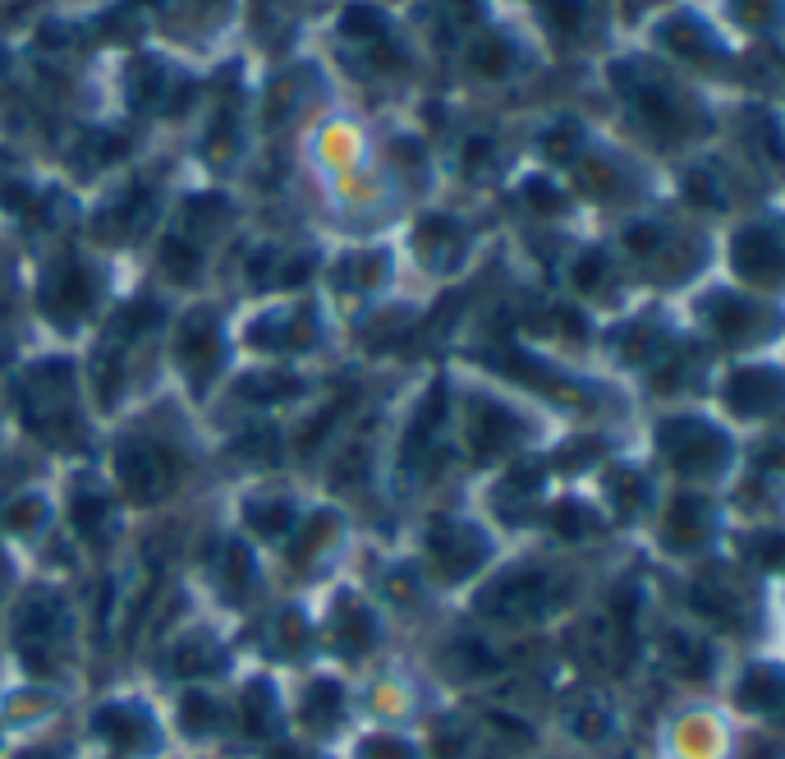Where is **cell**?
<instances>
[{"mask_svg": "<svg viewBox=\"0 0 785 759\" xmlns=\"http://www.w3.org/2000/svg\"><path fill=\"white\" fill-rule=\"evenodd\" d=\"M335 709H340V690L335 686H312L308 695H303V718L308 722H318V727H327L331 718H335Z\"/></svg>", "mask_w": 785, "mask_h": 759, "instance_id": "2", "label": "cell"}, {"mask_svg": "<svg viewBox=\"0 0 785 759\" xmlns=\"http://www.w3.org/2000/svg\"><path fill=\"white\" fill-rule=\"evenodd\" d=\"M363 759H414V750L404 741H395V737H376V741H368Z\"/></svg>", "mask_w": 785, "mask_h": 759, "instance_id": "4", "label": "cell"}, {"mask_svg": "<svg viewBox=\"0 0 785 759\" xmlns=\"http://www.w3.org/2000/svg\"><path fill=\"white\" fill-rule=\"evenodd\" d=\"M244 718H248V732H267V722H271V700L254 686L244 695Z\"/></svg>", "mask_w": 785, "mask_h": 759, "instance_id": "3", "label": "cell"}, {"mask_svg": "<svg viewBox=\"0 0 785 759\" xmlns=\"http://www.w3.org/2000/svg\"><path fill=\"white\" fill-rule=\"evenodd\" d=\"M97 732H102L106 741L124 746V750H138V746H147V741H152V732H147V718H143L138 709H124V705H115V709H102V714H97Z\"/></svg>", "mask_w": 785, "mask_h": 759, "instance_id": "1", "label": "cell"}, {"mask_svg": "<svg viewBox=\"0 0 785 759\" xmlns=\"http://www.w3.org/2000/svg\"><path fill=\"white\" fill-rule=\"evenodd\" d=\"M19 759H60V755H51V750H23Z\"/></svg>", "mask_w": 785, "mask_h": 759, "instance_id": "5", "label": "cell"}]
</instances>
